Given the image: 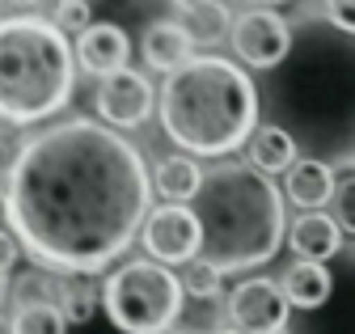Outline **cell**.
Segmentation results:
<instances>
[{
  "mask_svg": "<svg viewBox=\"0 0 355 334\" xmlns=\"http://www.w3.org/2000/svg\"><path fill=\"white\" fill-rule=\"evenodd\" d=\"M199 182H203V170L182 152V157H165L157 161L153 170V191L165 199V203H191L199 195Z\"/></svg>",
  "mask_w": 355,
  "mask_h": 334,
  "instance_id": "obj_18",
  "label": "cell"
},
{
  "mask_svg": "<svg viewBox=\"0 0 355 334\" xmlns=\"http://www.w3.org/2000/svg\"><path fill=\"white\" fill-rule=\"evenodd\" d=\"M98 114L110 123L114 132H127V128H140V123L153 114V85L144 72H114V76H102L98 85V98H94Z\"/></svg>",
  "mask_w": 355,
  "mask_h": 334,
  "instance_id": "obj_11",
  "label": "cell"
},
{
  "mask_svg": "<svg viewBox=\"0 0 355 334\" xmlns=\"http://www.w3.org/2000/svg\"><path fill=\"white\" fill-rule=\"evenodd\" d=\"M60 313H64V322L68 326H80V322H89L94 317V309H98V292H94V283H89V275H64L60 279Z\"/></svg>",
  "mask_w": 355,
  "mask_h": 334,
  "instance_id": "obj_20",
  "label": "cell"
},
{
  "mask_svg": "<svg viewBox=\"0 0 355 334\" xmlns=\"http://www.w3.org/2000/svg\"><path fill=\"white\" fill-rule=\"evenodd\" d=\"M178 9H182V26L195 38V47H216L233 34V17L220 0H187Z\"/></svg>",
  "mask_w": 355,
  "mask_h": 334,
  "instance_id": "obj_16",
  "label": "cell"
},
{
  "mask_svg": "<svg viewBox=\"0 0 355 334\" xmlns=\"http://www.w3.org/2000/svg\"><path fill=\"white\" fill-rule=\"evenodd\" d=\"M55 26L64 34L89 30V26H94V21H89V5H85V0H55Z\"/></svg>",
  "mask_w": 355,
  "mask_h": 334,
  "instance_id": "obj_25",
  "label": "cell"
},
{
  "mask_svg": "<svg viewBox=\"0 0 355 334\" xmlns=\"http://www.w3.org/2000/svg\"><path fill=\"white\" fill-rule=\"evenodd\" d=\"M182 279L153 258L123 263L102 283V309L123 334H161L182 313Z\"/></svg>",
  "mask_w": 355,
  "mask_h": 334,
  "instance_id": "obj_6",
  "label": "cell"
},
{
  "mask_svg": "<svg viewBox=\"0 0 355 334\" xmlns=\"http://www.w3.org/2000/svg\"><path fill=\"white\" fill-rule=\"evenodd\" d=\"M5 297H9V275H0V305H5Z\"/></svg>",
  "mask_w": 355,
  "mask_h": 334,
  "instance_id": "obj_31",
  "label": "cell"
},
{
  "mask_svg": "<svg viewBox=\"0 0 355 334\" xmlns=\"http://www.w3.org/2000/svg\"><path fill=\"white\" fill-rule=\"evenodd\" d=\"M284 195L296 203V207H309V212H318L322 203L334 199V170L313 157H300L292 170L284 174Z\"/></svg>",
  "mask_w": 355,
  "mask_h": 334,
  "instance_id": "obj_15",
  "label": "cell"
},
{
  "mask_svg": "<svg viewBox=\"0 0 355 334\" xmlns=\"http://www.w3.org/2000/svg\"><path fill=\"white\" fill-rule=\"evenodd\" d=\"M140 55L153 72H178L187 60H195V38L187 34L182 21H148L140 38Z\"/></svg>",
  "mask_w": 355,
  "mask_h": 334,
  "instance_id": "obj_13",
  "label": "cell"
},
{
  "mask_svg": "<svg viewBox=\"0 0 355 334\" xmlns=\"http://www.w3.org/2000/svg\"><path fill=\"white\" fill-rule=\"evenodd\" d=\"M13 334H68V322L60 305L38 301V305H17L13 313Z\"/></svg>",
  "mask_w": 355,
  "mask_h": 334,
  "instance_id": "obj_21",
  "label": "cell"
},
{
  "mask_svg": "<svg viewBox=\"0 0 355 334\" xmlns=\"http://www.w3.org/2000/svg\"><path fill=\"white\" fill-rule=\"evenodd\" d=\"M258 102L296 152L330 170H355V34L326 17L296 26L292 51L266 72Z\"/></svg>",
  "mask_w": 355,
  "mask_h": 334,
  "instance_id": "obj_2",
  "label": "cell"
},
{
  "mask_svg": "<svg viewBox=\"0 0 355 334\" xmlns=\"http://www.w3.org/2000/svg\"><path fill=\"white\" fill-rule=\"evenodd\" d=\"M233 51L245 68H258V72H271L284 64V55L292 51V26L271 13V9H250L233 21Z\"/></svg>",
  "mask_w": 355,
  "mask_h": 334,
  "instance_id": "obj_9",
  "label": "cell"
},
{
  "mask_svg": "<svg viewBox=\"0 0 355 334\" xmlns=\"http://www.w3.org/2000/svg\"><path fill=\"white\" fill-rule=\"evenodd\" d=\"M279 288H284V297H288L292 309H318L326 301V292H330V271H326V263H304V258H296L284 271V283Z\"/></svg>",
  "mask_w": 355,
  "mask_h": 334,
  "instance_id": "obj_19",
  "label": "cell"
},
{
  "mask_svg": "<svg viewBox=\"0 0 355 334\" xmlns=\"http://www.w3.org/2000/svg\"><path fill=\"white\" fill-rule=\"evenodd\" d=\"M17 254H21V245L9 229H0V275H9L17 267Z\"/></svg>",
  "mask_w": 355,
  "mask_h": 334,
  "instance_id": "obj_27",
  "label": "cell"
},
{
  "mask_svg": "<svg viewBox=\"0 0 355 334\" xmlns=\"http://www.w3.org/2000/svg\"><path fill=\"white\" fill-rule=\"evenodd\" d=\"M288 313H292V305L284 297V288L266 275L241 279L229 297V317L241 334H284Z\"/></svg>",
  "mask_w": 355,
  "mask_h": 334,
  "instance_id": "obj_10",
  "label": "cell"
},
{
  "mask_svg": "<svg viewBox=\"0 0 355 334\" xmlns=\"http://www.w3.org/2000/svg\"><path fill=\"white\" fill-rule=\"evenodd\" d=\"M178 279H182V292H187V297H195V301H216L220 288H225V275H220L216 267H207L203 258H191L187 271L178 275Z\"/></svg>",
  "mask_w": 355,
  "mask_h": 334,
  "instance_id": "obj_22",
  "label": "cell"
},
{
  "mask_svg": "<svg viewBox=\"0 0 355 334\" xmlns=\"http://www.w3.org/2000/svg\"><path fill=\"white\" fill-rule=\"evenodd\" d=\"M0 334H13V317L9 313H0Z\"/></svg>",
  "mask_w": 355,
  "mask_h": 334,
  "instance_id": "obj_29",
  "label": "cell"
},
{
  "mask_svg": "<svg viewBox=\"0 0 355 334\" xmlns=\"http://www.w3.org/2000/svg\"><path fill=\"white\" fill-rule=\"evenodd\" d=\"M17 148H21V144H13V136H9L5 128H0V174H5V170H9V165H13V157H17Z\"/></svg>",
  "mask_w": 355,
  "mask_h": 334,
  "instance_id": "obj_28",
  "label": "cell"
},
{
  "mask_svg": "<svg viewBox=\"0 0 355 334\" xmlns=\"http://www.w3.org/2000/svg\"><path fill=\"white\" fill-rule=\"evenodd\" d=\"M326 21H334L338 30L355 34V0H326Z\"/></svg>",
  "mask_w": 355,
  "mask_h": 334,
  "instance_id": "obj_26",
  "label": "cell"
},
{
  "mask_svg": "<svg viewBox=\"0 0 355 334\" xmlns=\"http://www.w3.org/2000/svg\"><path fill=\"white\" fill-rule=\"evenodd\" d=\"M258 85L220 55H195L165 76L157 114L165 136L187 157H229L258 128Z\"/></svg>",
  "mask_w": 355,
  "mask_h": 334,
  "instance_id": "obj_4",
  "label": "cell"
},
{
  "mask_svg": "<svg viewBox=\"0 0 355 334\" xmlns=\"http://www.w3.org/2000/svg\"><path fill=\"white\" fill-rule=\"evenodd\" d=\"M241 5H279V0H241Z\"/></svg>",
  "mask_w": 355,
  "mask_h": 334,
  "instance_id": "obj_32",
  "label": "cell"
},
{
  "mask_svg": "<svg viewBox=\"0 0 355 334\" xmlns=\"http://www.w3.org/2000/svg\"><path fill=\"white\" fill-rule=\"evenodd\" d=\"M288 245H292V254L304 258V263H326V258H334L343 249V229L326 212H304L288 229Z\"/></svg>",
  "mask_w": 355,
  "mask_h": 334,
  "instance_id": "obj_14",
  "label": "cell"
},
{
  "mask_svg": "<svg viewBox=\"0 0 355 334\" xmlns=\"http://www.w3.org/2000/svg\"><path fill=\"white\" fill-rule=\"evenodd\" d=\"M330 292L318 309H292L284 334H355V241L326 258Z\"/></svg>",
  "mask_w": 355,
  "mask_h": 334,
  "instance_id": "obj_7",
  "label": "cell"
},
{
  "mask_svg": "<svg viewBox=\"0 0 355 334\" xmlns=\"http://www.w3.org/2000/svg\"><path fill=\"white\" fill-rule=\"evenodd\" d=\"M76 51L47 17H0V123L30 128L68 106Z\"/></svg>",
  "mask_w": 355,
  "mask_h": 334,
  "instance_id": "obj_5",
  "label": "cell"
},
{
  "mask_svg": "<svg viewBox=\"0 0 355 334\" xmlns=\"http://www.w3.org/2000/svg\"><path fill=\"white\" fill-rule=\"evenodd\" d=\"M72 51H76V64L94 76H114L131 60V43H127L123 26H114V21H94L89 30H80Z\"/></svg>",
  "mask_w": 355,
  "mask_h": 334,
  "instance_id": "obj_12",
  "label": "cell"
},
{
  "mask_svg": "<svg viewBox=\"0 0 355 334\" xmlns=\"http://www.w3.org/2000/svg\"><path fill=\"white\" fill-rule=\"evenodd\" d=\"M0 9H5V0H0Z\"/></svg>",
  "mask_w": 355,
  "mask_h": 334,
  "instance_id": "obj_35",
  "label": "cell"
},
{
  "mask_svg": "<svg viewBox=\"0 0 355 334\" xmlns=\"http://www.w3.org/2000/svg\"><path fill=\"white\" fill-rule=\"evenodd\" d=\"M5 5H13V9H34L38 0H5Z\"/></svg>",
  "mask_w": 355,
  "mask_h": 334,
  "instance_id": "obj_30",
  "label": "cell"
},
{
  "mask_svg": "<svg viewBox=\"0 0 355 334\" xmlns=\"http://www.w3.org/2000/svg\"><path fill=\"white\" fill-rule=\"evenodd\" d=\"M17 245L60 275H94L140 237L153 174L140 148L94 118L30 136L0 182Z\"/></svg>",
  "mask_w": 355,
  "mask_h": 334,
  "instance_id": "obj_1",
  "label": "cell"
},
{
  "mask_svg": "<svg viewBox=\"0 0 355 334\" xmlns=\"http://www.w3.org/2000/svg\"><path fill=\"white\" fill-rule=\"evenodd\" d=\"M140 241L148 249V258L161 267H187L191 258H199V220L187 203H161L144 216Z\"/></svg>",
  "mask_w": 355,
  "mask_h": 334,
  "instance_id": "obj_8",
  "label": "cell"
},
{
  "mask_svg": "<svg viewBox=\"0 0 355 334\" xmlns=\"http://www.w3.org/2000/svg\"><path fill=\"white\" fill-rule=\"evenodd\" d=\"M191 212L203 233L199 258L220 275L271 263L288 233L279 186L271 182V174L254 170L245 161H220L203 170Z\"/></svg>",
  "mask_w": 355,
  "mask_h": 334,
  "instance_id": "obj_3",
  "label": "cell"
},
{
  "mask_svg": "<svg viewBox=\"0 0 355 334\" xmlns=\"http://www.w3.org/2000/svg\"><path fill=\"white\" fill-rule=\"evenodd\" d=\"M161 334H187V330H173V326H169V330H161Z\"/></svg>",
  "mask_w": 355,
  "mask_h": 334,
  "instance_id": "obj_33",
  "label": "cell"
},
{
  "mask_svg": "<svg viewBox=\"0 0 355 334\" xmlns=\"http://www.w3.org/2000/svg\"><path fill=\"white\" fill-rule=\"evenodd\" d=\"M216 334H241V330H216Z\"/></svg>",
  "mask_w": 355,
  "mask_h": 334,
  "instance_id": "obj_34",
  "label": "cell"
},
{
  "mask_svg": "<svg viewBox=\"0 0 355 334\" xmlns=\"http://www.w3.org/2000/svg\"><path fill=\"white\" fill-rule=\"evenodd\" d=\"M38 301H60V275L47 271H26L17 279V305H38Z\"/></svg>",
  "mask_w": 355,
  "mask_h": 334,
  "instance_id": "obj_23",
  "label": "cell"
},
{
  "mask_svg": "<svg viewBox=\"0 0 355 334\" xmlns=\"http://www.w3.org/2000/svg\"><path fill=\"white\" fill-rule=\"evenodd\" d=\"M250 165L262 174H288L296 165V144L284 128H275V123H262V128H254L250 136Z\"/></svg>",
  "mask_w": 355,
  "mask_h": 334,
  "instance_id": "obj_17",
  "label": "cell"
},
{
  "mask_svg": "<svg viewBox=\"0 0 355 334\" xmlns=\"http://www.w3.org/2000/svg\"><path fill=\"white\" fill-rule=\"evenodd\" d=\"M334 220H338V229H347L355 237V174H347L334 186Z\"/></svg>",
  "mask_w": 355,
  "mask_h": 334,
  "instance_id": "obj_24",
  "label": "cell"
}]
</instances>
